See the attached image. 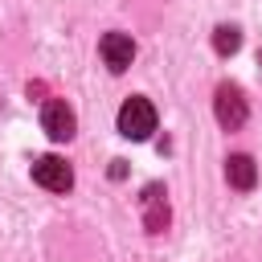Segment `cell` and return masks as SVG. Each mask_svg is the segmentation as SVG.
<instances>
[{
  "label": "cell",
  "instance_id": "cell-1",
  "mask_svg": "<svg viewBox=\"0 0 262 262\" xmlns=\"http://www.w3.org/2000/svg\"><path fill=\"white\" fill-rule=\"evenodd\" d=\"M156 131V106L139 94H131L123 106H119V135L127 139H147Z\"/></svg>",
  "mask_w": 262,
  "mask_h": 262
},
{
  "label": "cell",
  "instance_id": "cell-2",
  "mask_svg": "<svg viewBox=\"0 0 262 262\" xmlns=\"http://www.w3.org/2000/svg\"><path fill=\"white\" fill-rule=\"evenodd\" d=\"M213 111H217V123H221L225 131H237V127L246 123V115H250V106H246V94H242V86H233V82L217 86Z\"/></svg>",
  "mask_w": 262,
  "mask_h": 262
},
{
  "label": "cell",
  "instance_id": "cell-3",
  "mask_svg": "<svg viewBox=\"0 0 262 262\" xmlns=\"http://www.w3.org/2000/svg\"><path fill=\"white\" fill-rule=\"evenodd\" d=\"M33 180L49 192H70L74 188V168L61 156H41V160H33Z\"/></svg>",
  "mask_w": 262,
  "mask_h": 262
},
{
  "label": "cell",
  "instance_id": "cell-4",
  "mask_svg": "<svg viewBox=\"0 0 262 262\" xmlns=\"http://www.w3.org/2000/svg\"><path fill=\"white\" fill-rule=\"evenodd\" d=\"M41 127H45V135L49 139H74V131H78V119H74V111L66 106V98H49L45 106H41Z\"/></svg>",
  "mask_w": 262,
  "mask_h": 262
},
{
  "label": "cell",
  "instance_id": "cell-5",
  "mask_svg": "<svg viewBox=\"0 0 262 262\" xmlns=\"http://www.w3.org/2000/svg\"><path fill=\"white\" fill-rule=\"evenodd\" d=\"M139 209H143V225H147V233H164L168 229V192H164V184H147L143 188V196H139Z\"/></svg>",
  "mask_w": 262,
  "mask_h": 262
},
{
  "label": "cell",
  "instance_id": "cell-6",
  "mask_svg": "<svg viewBox=\"0 0 262 262\" xmlns=\"http://www.w3.org/2000/svg\"><path fill=\"white\" fill-rule=\"evenodd\" d=\"M98 53H102V61H106L115 74H123V70L135 61V41H131L127 33H106V37L98 41Z\"/></svg>",
  "mask_w": 262,
  "mask_h": 262
},
{
  "label": "cell",
  "instance_id": "cell-7",
  "mask_svg": "<svg viewBox=\"0 0 262 262\" xmlns=\"http://www.w3.org/2000/svg\"><path fill=\"white\" fill-rule=\"evenodd\" d=\"M225 180H229L237 192H250V188L258 184V168H254V160H250V156H229V160H225Z\"/></svg>",
  "mask_w": 262,
  "mask_h": 262
},
{
  "label": "cell",
  "instance_id": "cell-8",
  "mask_svg": "<svg viewBox=\"0 0 262 262\" xmlns=\"http://www.w3.org/2000/svg\"><path fill=\"white\" fill-rule=\"evenodd\" d=\"M213 49H217L221 57L237 53V49H242V29H237V25H217V29H213Z\"/></svg>",
  "mask_w": 262,
  "mask_h": 262
},
{
  "label": "cell",
  "instance_id": "cell-9",
  "mask_svg": "<svg viewBox=\"0 0 262 262\" xmlns=\"http://www.w3.org/2000/svg\"><path fill=\"white\" fill-rule=\"evenodd\" d=\"M123 172H127V168H123V160H111V176H115V180H123Z\"/></svg>",
  "mask_w": 262,
  "mask_h": 262
}]
</instances>
